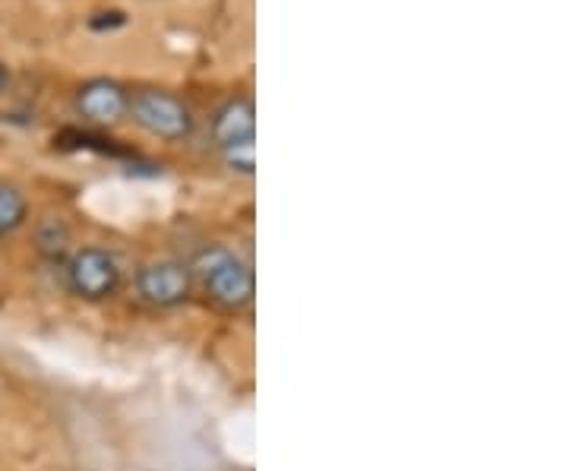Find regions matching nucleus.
Returning a JSON list of instances; mask_svg holds the SVG:
<instances>
[{"instance_id": "obj_4", "label": "nucleus", "mask_w": 569, "mask_h": 471, "mask_svg": "<svg viewBox=\"0 0 569 471\" xmlns=\"http://www.w3.org/2000/svg\"><path fill=\"white\" fill-rule=\"evenodd\" d=\"M190 291H193V279L181 260H149L137 269V294L149 308H181Z\"/></svg>"}, {"instance_id": "obj_9", "label": "nucleus", "mask_w": 569, "mask_h": 471, "mask_svg": "<svg viewBox=\"0 0 569 471\" xmlns=\"http://www.w3.org/2000/svg\"><path fill=\"white\" fill-rule=\"evenodd\" d=\"M3 89H7V67L0 63V96H3Z\"/></svg>"}, {"instance_id": "obj_8", "label": "nucleus", "mask_w": 569, "mask_h": 471, "mask_svg": "<svg viewBox=\"0 0 569 471\" xmlns=\"http://www.w3.org/2000/svg\"><path fill=\"white\" fill-rule=\"evenodd\" d=\"M222 159H224V164L234 171V174L253 178V174H257V140H244V143L224 146Z\"/></svg>"}, {"instance_id": "obj_6", "label": "nucleus", "mask_w": 569, "mask_h": 471, "mask_svg": "<svg viewBox=\"0 0 569 471\" xmlns=\"http://www.w3.org/2000/svg\"><path fill=\"white\" fill-rule=\"evenodd\" d=\"M212 140L219 149L257 140V108L250 99H228L212 118Z\"/></svg>"}, {"instance_id": "obj_2", "label": "nucleus", "mask_w": 569, "mask_h": 471, "mask_svg": "<svg viewBox=\"0 0 569 471\" xmlns=\"http://www.w3.org/2000/svg\"><path fill=\"white\" fill-rule=\"evenodd\" d=\"M127 114L149 137L164 140V143H178V140H187L193 133V114H190V108L178 96L162 92V89H140L130 99Z\"/></svg>"}, {"instance_id": "obj_3", "label": "nucleus", "mask_w": 569, "mask_h": 471, "mask_svg": "<svg viewBox=\"0 0 569 471\" xmlns=\"http://www.w3.org/2000/svg\"><path fill=\"white\" fill-rule=\"evenodd\" d=\"M67 285L82 301L99 304L121 288V263L104 247H80L67 263Z\"/></svg>"}, {"instance_id": "obj_7", "label": "nucleus", "mask_w": 569, "mask_h": 471, "mask_svg": "<svg viewBox=\"0 0 569 471\" xmlns=\"http://www.w3.org/2000/svg\"><path fill=\"white\" fill-rule=\"evenodd\" d=\"M26 219H29L26 193H22L20 187L0 181V238L3 234H13L17 228L26 226Z\"/></svg>"}, {"instance_id": "obj_5", "label": "nucleus", "mask_w": 569, "mask_h": 471, "mask_svg": "<svg viewBox=\"0 0 569 471\" xmlns=\"http://www.w3.org/2000/svg\"><path fill=\"white\" fill-rule=\"evenodd\" d=\"M127 108H130V96L114 80L86 82L77 96V111L86 121L102 123V127L121 123L127 118Z\"/></svg>"}, {"instance_id": "obj_1", "label": "nucleus", "mask_w": 569, "mask_h": 471, "mask_svg": "<svg viewBox=\"0 0 569 471\" xmlns=\"http://www.w3.org/2000/svg\"><path fill=\"white\" fill-rule=\"evenodd\" d=\"M190 279L222 310H244L253 301V269L224 244H206L190 260Z\"/></svg>"}]
</instances>
